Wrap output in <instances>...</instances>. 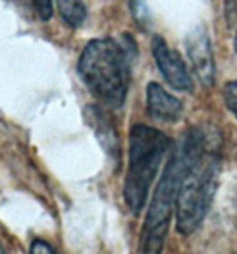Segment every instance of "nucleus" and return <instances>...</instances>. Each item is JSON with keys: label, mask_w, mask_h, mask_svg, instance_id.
Masks as SVG:
<instances>
[{"label": "nucleus", "mask_w": 237, "mask_h": 254, "mask_svg": "<svg viewBox=\"0 0 237 254\" xmlns=\"http://www.w3.org/2000/svg\"><path fill=\"white\" fill-rule=\"evenodd\" d=\"M31 5L41 20H49L52 16V11H54L52 0H31Z\"/></svg>", "instance_id": "9b49d317"}, {"label": "nucleus", "mask_w": 237, "mask_h": 254, "mask_svg": "<svg viewBox=\"0 0 237 254\" xmlns=\"http://www.w3.org/2000/svg\"><path fill=\"white\" fill-rule=\"evenodd\" d=\"M224 101L226 106L229 108V111L237 118V82H229L223 90Z\"/></svg>", "instance_id": "9d476101"}, {"label": "nucleus", "mask_w": 237, "mask_h": 254, "mask_svg": "<svg viewBox=\"0 0 237 254\" xmlns=\"http://www.w3.org/2000/svg\"><path fill=\"white\" fill-rule=\"evenodd\" d=\"M10 2H16V0H10Z\"/></svg>", "instance_id": "4468645a"}, {"label": "nucleus", "mask_w": 237, "mask_h": 254, "mask_svg": "<svg viewBox=\"0 0 237 254\" xmlns=\"http://www.w3.org/2000/svg\"><path fill=\"white\" fill-rule=\"evenodd\" d=\"M186 48L200 82L205 86H213L215 83V59H213L211 43L206 30L195 28L193 31H190L186 38Z\"/></svg>", "instance_id": "423d86ee"}, {"label": "nucleus", "mask_w": 237, "mask_h": 254, "mask_svg": "<svg viewBox=\"0 0 237 254\" xmlns=\"http://www.w3.org/2000/svg\"><path fill=\"white\" fill-rule=\"evenodd\" d=\"M78 73L102 105L115 109L125 103L130 85V64L129 54L119 41L99 38L86 44L78 61Z\"/></svg>", "instance_id": "f03ea898"}, {"label": "nucleus", "mask_w": 237, "mask_h": 254, "mask_svg": "<svg viewBox=\"0 0 237 254\" xmlns=\"http://www.w3.org/2000/svg\"><path fill=\"white\" fill-rule=\"evenodd\" d=\"M169 137L153 127L137 124L130 130V161L125 176L124 197L130 210L138 215L143 210L148 190L169 150Z\"/></svg>", "instance_id": "7ed1b4c3"}, {"label": "nucleus", "mask_w": 237, "mask_h": 254, "mask_svg": "<svg viewBox=\"0 0 237 254\" xmlns=\"http://www.w3.org/2000/svg\"><path fill=\"white\" fill-rule=\"evenodd\" d=\"M85 118L88 121L91 130H93L96 137L99 138L104 150L109 153V157L117 158L119 157L117 135H115L112 121L107 118V114L104 113V109L99 106H88L85 109Z\"/></svg>", "instance_id": "6e6552de"}, {"label": "nucleus", "mask_w": 237, "mask_h": 254, "mask_svg": "<svg viewBox=\"0 0 237 254\" xmlns=\"http://www.w3.org/2000/svg\"><path fill=\"white\" fill-rule=\"evenodd\" d=\"M148 114L159 123H177L182 116V103L158 83H149L146 90Z\"/></svg>", "instance_id": "0eeeda50"}, {"label": "nucleus", "mask_w": 237, "mask_h": 254, "mask_svg": "<svg viewBox=\"0 0 237 254\" xmlns=\"http://www.w3.org/2000/svg\"><path fill=\"white\" fill-rule=\"evenodd\" d=\"M181 147L186 153V168L176 197L177 230L182 235H192L210 209L218 184L219 160L205 150V138L198 130L189 132Z\"/></svg>", "instance_id": "f257e3e1"}, {"label": "nucleus", "mask_w": 237, "mask_h": 254, "mask_svg": "<svg viewBox=\"0 0 237 254\" xmlns=\"http://www.w3.org/2000/svg\"><path fill=\"white\" fill-rule=\"evenodd\" d=\"M30 251H31V254H50V253H54V250H52L46 241H41V240L33 241Z\"/></svg>", "instance_id": "f8f14e48"}, {"label": "nucleus", "mask_w": 237, "mask_h": 254, "mask_svg": "<svg viewBox=\"0 0 237 254\" xmlns=\"http://www.w3.org/2000/svg\"><path fill=\"white\" fill-rule=\"evenodd\" d=\"M57 7L62 20L73 28L82 26L86 18L85 0H57Z\"/></svg>", "instance_id": "1a4fd4ad"}, {"label": "nucleus", "mask_w": 237, "mask_h": 254, "mask_svg": "<svg viewBox=\"0 0 237 254\" xmlns=\"http://www.w3.org/2000/svg\"><path fill=\"white\" fill-rule=\"evenodd\" d=\"M234 48H236V51H237V33H236V38H234Z\"/></svg>", "instance_id": "ddd939ff"}, {"label": "nucleus", "mask_w": 237, "mask_h": 254, "mask_svg": "<svg viewBox=\"0 0 237 254\" xmlns=\"http://www.w3.org/2000/svg\"><path fill=\"white\" fill-rule=\"evenodd\" d=\"M184 168H186V153L181 147L179 152L172 155L166 170L154 190V197L149 205L146 222L143 227L142 251L158 253L164 243L167 227H169L171 213L177 197L179 183H181Z\"/></svg>", "instance_id": "20e7f679"}, {"label": "nucleus", "mask_w": 237, "mask_h": 254, "mask_svg": "<svg viewBox=\"0 0 237 254\" xmlns=\"http://www.w3.org/2000/svg\"><path fill=\"white\" fill-rule=\"evenodd\" d=\"M151 49L156 65H158L159 72L163 73L166 82L179 91L192 90V80H190L186 64H184L177 51L171 49L161 36L153 38Z\"/></svg>", "instance_id": "39448f33"}]
</instances>
